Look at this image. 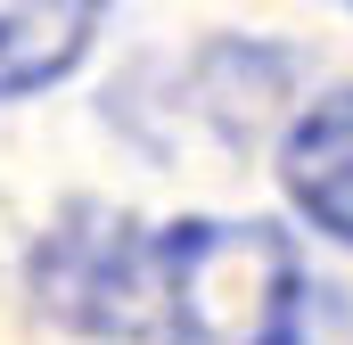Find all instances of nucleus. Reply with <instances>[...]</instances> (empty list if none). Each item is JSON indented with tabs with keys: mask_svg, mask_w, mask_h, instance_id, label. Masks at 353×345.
Returning <instances> with one entry per match:
<instances>
[{
	"mask_svg": "<svg viewBox=\"0 0 353 345\" xmlns=\"http://www.w3.org/2000/svg\"><path fill=\"white\" fill-rule=\"evenodd\" d=\"M279 181L296 197V214H312V230L345 239L353 247V83L345 90H321L288 140H279Z\"/></svg>",
	"mask_w": 353,
	"mask_h": 345,
	"instance_id": "nucleus-3",
	"label": "nucleus"
},
{
	"mask_svg": "<svg viewBox=\"0 0 353 345\" xmlns=\"http://www.w3.org/2000/svg\"><path fill=\"white\" fill-rule=\"evenodd\" d=\"M99 41V8H0V99L50 90Z\"/></svg>",
	"mask_w": 353,
	"mask_h": 345,
	"instance_id": "nucleus-4",
	"label": "nucleus"
},
{
	"mask_svg": "<svg viewBox=\"0 0 353 345\" xmlns=\"http://www.w3.org/2000/svg\"><path fill=\"white\" fill-rule=\"evenodd\" d=\"M165 337L353 345V296H337L271 222H181L165 230Z\"/></svg>",
	"mask_w": 353,
	"mask_h": 345,
	"instance_id": "nucleus-1",
	"label": "nucleus"
},
{
	"mask_svg": "<svg viewBox=\"0 0 353 345\" xmlns=\"http://www.w3.org/2000/svg\"><path fill=\"white\" fill-rule=\"evenodd\" d=\"M33 304L83 337L148 345L165 329V239L140 230L123 206H66L33 239Z\"/></svg>",
	"mask_w": 353,
	"mask_h": 345,
	"instance_id": "nucleus-2",
	"label": "nucleus"
}]
</instances>
